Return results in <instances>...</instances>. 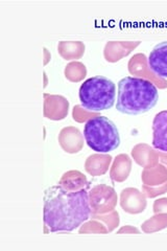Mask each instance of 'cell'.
I'll use <instances>...</instances> for the list:
<instances>
[{
	"label": "cell",
	"mask_w": 167,
	"mask_h": 251,
	"mask_svg": "<svg viewBox=\"0 0 167 251\" xmlns=\"http://www.w3.org/2000/svg\"><path fill=\"white\" fill-rule=\"evenodd\" d=\"M44 227L51 232L73 231L91 217L89 193L86 188L69 192L60 185L44 192Z\"/></svg>",
	"instance_id": "6da1fadb"
},
{
	"label": "cell",
	"mask_w": 167,
	"mask_h": 251,
	"mask_svg": "<svg viewBox=\"0 0 167 251\" xmlns=\"http://www.w3.org/2000/svg\"><path fill=\"white\" fill-rule=\"evenodd\" d=\"M44 54H45V60H44V64L46 65L48 61L50 60V53L47 50V49H44Z\"/></svg>",
	"instance_id": "83f0119b"
},
{
	"label": "cell",
	"mask_w": 167,
	"mask_h": 251,
	"mask_svg": "<svg viewBox=\"0 0 167 251\" xmlns=\"http://www.w3.org/2000/svg\"><path fill=\"white\" fill-rule=\"evenodd\" d=\"M153 211L154 214H160L165 213L167 214V198H159L154 202L153 205Z\"/></svg>",
	"instance_id": "d4e9b609"
},
{
	"label": "cell",
	"mask_w": 167,
	"mask_h": 251,
	"mask_svg": "<svg viewBox=\"0 0 167 251\" xmlns=\"http://www.w3.org/2000/svg\"><path fill=\"white\" fill-rule=\"evenodd\" d=\"M128 69L132 75L146 78V80L153 82L159 89L167 88V81L165 78L159 77L149 69L147 57L144 53L139 52L134 54L128 63Z\"/></svg>",
	"instance_id": "8992f818"
},
{
	"label": "cell",
	"mask_w": 167,
	"mask_h": 251,
	"mask_svg": "<svg viewBox=\"0 0 167 251\" xmlns=\"http://www.w3.org/2000/svg\"><path fill=\"white\" fill-rule=\"evenodd\" d=\"M167 228V214H155L141 225V230L145 233H154Z\"/></svg>",
	"instance_id": "d6986e66"
},
{
	"label": "cell",
	"mask_w": 167,
	"mask_h": 251,
	"mask_svg": "<svg viewBox=\"0 0 167 251\" xmlns=\"http://www.w3.org/2000/svg\"><path fill=\"white\" fill-rule=\"evenodd\" d=\"M132 158L138 166L142 168L153 167L159 162V154L160 151H156L154 147H150L147 144H138L135 146L132 151Z\"/></svg>",
	"instance_id": "4fadbf2b"
},
{
	"label": "cell",
	"mask_w": 167,
	"mask_h": 251,
	"mask_svg": "<svg viewBox=\"0 0 167 251\" xmlns=\"http://www.w3.org/2000/svg\"><path fill=\"white\" fill-rule=\"evenodd\" d=\"M65 77L72 83H78L83 81L87 75V68L84 63L79 61H72L65 67Z\"/></svg>",
	"instance_id": "ffe728a7"
},
{
	"label": "cell",
	"mask_w": 167,
	"mask_h": 251,
	"mask_svg": "<svg viewBox=\"0 0 167 251\" xmlns=\"http://www.w3.org/2000/svg\"><path fill=\"white\" fill-rule=\"evenodd\" d=\"M153 147L167 152V110L155 115L153 121Z\"/></svg>",
	"instance_id": "7c38bea8"
},
{
	"label": "cell",
	"mask_w": 167,
	"mask_h": 251,
	"mask_svg": "<svg viewBox=\"0 0 167 251\" xmlns=\"http://www.w3.org/2000/svg\"><path fill=\"white\" fill-rule=\"evenodd\" d=\"M86 221L79 228V233H109L107 226L97 219H92Z\"/></svg>",
	"instance_id": "7402d4cb"
},
{
	"label": "cell",
	"mask_w": 167,
	"mask_h": 251,
	"mask_svg": "<svg viewBox=\"0 0 167 251\" xmlns=\"http://www.w3.org/2000/svg\"><path fill=\"white\" fill-rule=\"evenodd\" d=\"M78 97L86 110L100 112L113 107L116 98V86L106 76H92L81 85Z\"/></svg>",
	"instance_id": "3957f363"
},
{
	"label": "cell",
	"mask_w": 167,
	"mask_h": 251,
	"mask_svg": "<svg viewBox=\"0 0 167 251\" xmlns=\"http://www.w3.org/2000/svg\"><path fill=\"white\" fill-rule=\"evenodd\" d=\"M58 139L61 148L69 154H76L82 151L84 147V136L82 132L72 126L63 128L60 131Z\"/></svg>",
	"instance_id": "9c48e42d"
},
{
	"label": "cell",
	"mask_w": 167,
	"mask_h": 251,
	"mask_svg": "<svg viewBox=\"0 0 167 251\" xmlns=\"http://www.w3.org/2000/svg\"><path fill=\"white\" fill-rule=\"evenodd\" d=\"M148 67L159 77L167 78V41L157 44L147 58Z\"/></svg>",
	"instance_id": "8fae6325"
},
{
	"label": "cell",
	"mask_w": 167,
	"mask_h": 251,
	"mask_svg": "<svg viewBox=\"0 0 167 251\" xmlns=\"http://www.w3.org/2000/svg\"><path fill=\"white\" fill-rule=\"evenodd\" d=\"M133 160L128 154H119L113 160L110 169V178L112 181L121 183L129 178L132 171Z\"/></svg>",
	"instance_id": "9a60e30c"
},
{
	"label": "cell",
	"mask_w": 167,
	"mask_h": 251,
	"mask_svg": "<svg viewBox=\"0 0 167 251\" xmlns=\"http://www.w3.org/2000/svg\"><path fill=\"white\" fill-rule=\"evenodd\" d=\"M159 100L157 86L146 78L126 76L118 83L116 108L119 112L138 115L148 112Z\"/></svg>",
	"instance_id": "7a4b0ae2"
},
{
	"label": "cell",
	"mask_w": 167,
	"mask_h": 251,
	"mask_svg": "<svg viewBox=\"0 0 167 251\" xmlns=\"http://www.w3.org/2000/svg\"><path fill=\"white\" fill-rule=\"evenodd\" d=\"M147 197L136 187L123 188L119 197L120 206L126 214L138 215L143 213L147 206Z\"/></svg>",
	"instance_id": "52a82bcc"
},
{
	"label": "cell",
	"mask_w": 167,
	"mask_h": 251,
	"mask_svg": "<svg viewBox=\"0 0 167 251\" xmlns=\"http://www.w3.org/2000/svg\"><path fill=\"white\" fill-rule=\"evenodd\" d=\"M113 157L107 153H95L85 161V171L92 177H99L105 175L109 171Z\"/></svg>",
	"instance_id": "5bb4252c"
},
{
	"label": "cell",
	"mask_w": 167,
	"mask_h": 251,
	"mask_svg": "<svg viewBox=\"0 0 167 251\" xmlns=\"http://www.w3.org/2000/svg\"><path fill=\"white\" fill-rule=\"evenodd\" d=\"M140 44V41H109L103 49V57L107 62L116 63L128 57Z\"/></svg>",
	"instance_id": "30bf717a"
},
{
	"label": "cell",
	"mask_w": 167,
	"mask_h": 251,
	"mask_svg": "<svg viewBox=\"0 0 167 251\" xmlns=\"http://www.w3.org/2000/svg\"><path fill=\"white\" fill-rule=\"evenodd\" d=\"M84 137L88 147L97 153L112 152L120 145V135L115 124L101 115L86 122Z\"/></svg>",
	"instance_id": "277c9868"
},
{
	"label": "cell",
	"mask_w": 167,
	"mask_h": 251,
	"mask_svg": "<svg viewBox=\"0 0 167 251\" xmlns=\"http://www.w3.org/2000/svg\"><path fill=\"white\" fill-rule=\"evenodd\" d=\"M90 218L97 219V220H99V221H101L107 226L109 232L114 231V229H116L118 227L119 222H120V219H119V214L117 210H113V211H111V213L103 214V215L91 214Z\"/></svg>",
	"instance_id": "44dd1931"
},
{
	"label": "cell",
	"mask_w": 167,
	"mask_h": 251,
	"mask_svg": "<svg viewBox=\"0 0 167 251\" xmlns=\"http://www.w3.org/2000/svg\"><path fill=\"white\" fill-rule=\"evenodd\" d=\"M44 116L50 121H63L69 111L68 100L59 94L44 93Z\"/></svg>",
	"instance_id": "ba28073f"
},
{
	"label": "cell",
	"mask_w": 167,
	"mask_h": 251,
	"mask_svg": "<svg viewBox=\"0 0 167 251\" xmlns=\"http://www.w3.org/2000/svg\"><path fill=\"white\" fill-rule=\"evenodd\" d=\"M142 191L145 194L147 198H157L159 196L167 193V181L159 186H147L145 184L142 185Z\"/></svg>",
	"instance_id": "603a6c76"
},
{
	"label": "cell",
	"mask_w": 167,
	"mask_h": 251,
	"mask_svg": "<svg viewBox=\"0 0 167 251\" xmlns=\"http://www.w3.org/2000/svg\"><path fill=\"white\" fill-rule=\"evenodd\" d=\"M84 107L83 106H79L76 105L73 108V112H72V116H73V120L77 123H84V121H88L94 116H97L99 114H97V112H94L91 113L92 111H89V110H87V111H84Z\"/></svg>",
	"instance_id": "cb8c5ba5"
},
{
	"label": "cell",
	"mask_w": 167,
	"mask_h": 251,
	"mask_svg": "<svg viewBox=\"0 0 167 251\" xmlns=\"http://www.w3.org/2000/svg\"><path fill=\"white\" fill-rule=\"evenodd\" d=\"M118 202V196L112 186L97 184L89 192V203L91 214L103 215L115 210Z\"/></svg>",
	"instance_id": "5b68a950"
},
{
	"label": "cell",
	"mask_w": 167,
	"mask_h": 251,
	"mask_svg": "<svg viewBox=\"0 0 167 251\" xmlns=\"http://www.w3.org/2000/svg\"><path fill=\"white\" fill-rule=\"evenodd\" d=\"M117 233H140V230L132 225H125L117 230Z\"/></svg>",
	"instance_id": "484cf974"
},
{
	"label": "cell",
	"mask_w": 167,
	"mask_h": 251,
	"mask_svg": "<svg viewBox=\"0 0 167 251\" xmlns=\"http://www.w3.org/2000/svg\"><path fill=\"white\" fill-rule=\"evenodd\" d=\"M142 183L147 186H159L167 181V168L162 163L144 168L141 174Z\"/></svg>",
	"instance_id": "e0dca14e"
},
{
	"label": "cell",
	"mask_w": 167,
	"mask_h": 251,
	"mask_svg": "<svg viewBox=\"0 0 167 251\" xmlns=\"http://www.w3.org/2000/svg\"><path fill=\"white\" fill-rule=\"evenodd\" d=\"M86 46L82 41H61L58 44V51L60 56L66 60H78L85 53Z\"/></svg>",
	"instance_id": "ac0fdd59"
},
{
	"label": "cell",
	"mask_w": 167,
	"mask_h": 251,
	"mask_svg": "<svg viewBox=\"0 0 167 251\" xmlns=\"http://www.w3.org/2000/svg\"><path fill=\"white\" fill-rule=\"evenodd\" d=\"M159 162L164 164V166L167 168V152L160 151V154H159Z\"/></svg>",
	"instance_id": "4316f807"
},
{
	"label": "cell",
	"mask_w": 167,
	"mask_h": 251,
	"mask_svg": "<svg viewBox=\"0 0 167 251\" xmlns=\"http://www.w3.org/2000/svg\"><path fill=\"white\" fill-rule=\"evenodd\" d=\"M59 185L69 192H77L88 186V180L82 172L77 170L68 171L61 177Z\"/></svg>",
	"instance_id": "2e32d148"
}]
</instances>
